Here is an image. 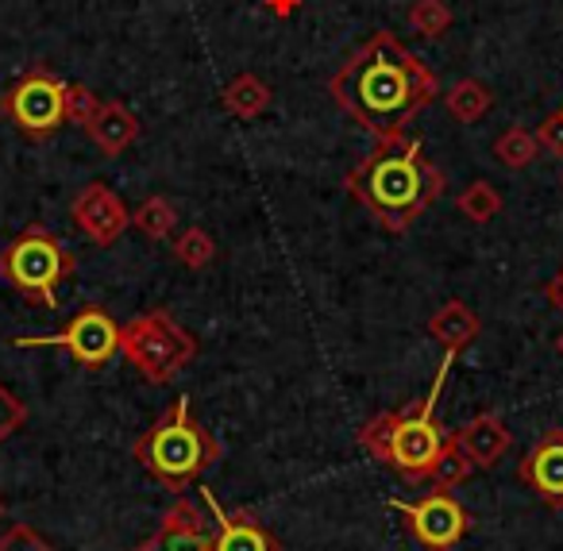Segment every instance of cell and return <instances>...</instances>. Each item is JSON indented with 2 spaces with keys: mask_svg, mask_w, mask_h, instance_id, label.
Here are the masks:
<instances>
[{
  "mask_svg": "<svg viewBox=\"0 0 563 551\" xmlns=\"http://www.w3.org/2000/svg\"><path fill=\"white\" fill-rule=\"evenodd\" d=\"M329 93L367 135H401L440 93V78L394 32H375L340 63Z\"/></svg>",
  "mask_w": 563,
  "mask_h": 551,
  "instance_id": "cell-1",
  "label": "cell"
},
{
  "mask_svg": "<svg viewBox=\"0 0 563 551\" xmlns=\"http://www.w3.org/2000/svg\"><path fill=\"white\" fill-rule=\"evenodd\" d=\"M344 189L375 217L378 228L401 235L444 197L448 178L413 135H386L375 140V151L347 170Z\"/></svg>",
  "mask_w": 563,
  "mask_h": 551,
  "instance_id": "cell-2",
  "label": "cell"
},
{
  "mask_svg": "<svg viewBox=\"0 0 563 551\" xmlns=\"http://www.w3.org/2000/svg\"><path fill=\"white\" fill-rule=\"evenodd\" d=\"M452 363H455V351H444V363H440L429 394H424L413 409L378 412L375 420H367V425L360 428V448L409 482L429 478L432 463H437V455L448 443V432L437 420V401H440V389H444Z\"/></svg>",
  "mask_w": 563,
  "mask_h": 551,
  "instance_id": "cell-3",
  "label": "cell"
},
{
  "mask_svg": "<svg viewBox=\"0 0 563 551\" xmlns=\"http://www.w3.org/2000/svg\"><path fill=\"white\" fill-rule=\"evenodd\" d=\"M135 463L174 494H186L209 466L224 459L220 440L194 417V401L178 397L132 448Z\"/></svg>",
  "mask_w": 563,
  "mask_h": 551,
  "instance_id": "cell-4",
  "label": "cell"
},
{
  "mask_svg": "<svg viewBox=\"0 0 563 551\" xmlns=\"http://www.w3.org/2000/svg\"><path fill=\"white\" fill-rule=\"evenodd\" d=\"M78 258L66 251L51 228H24L9 247L0 251V278L43 309H58V286L74 274Z\"/></svg>",
  "mask_w": 563,
  "mask_h": 551,
  "instance_id": "cell-5",
  "label": "cell"
},
{
  "mask_svg": "<svg viewBox=\"0 0 563 551\" xmlns=\"http://www.w3.org/2000/svg\"><path fill=\"white\" fill-rule=\"evenodd\" d=\"M120 355L151 386H170L197 359V335L186 332L166 309H151L120 328Z\"/></svg>",
  "mask_w": 563,
  "mask_h": 551,
  "instance_id": "cell-6",
  "label": "cell"
},
{
  "mask_svg": "<svg viewBox=\"0 0 563 551\" xmlns=\"http://www.w3.org/2000/svg\"><path fill=\"white\" fill-rule=\"evenodd\" d=\"M0 112L27 135V140H51L66 124V81L51 66H32L20 74L4 97Z\"/></svg>",
  "mask_w": 563,
  "mask_h": 551,
  "instance_id": "cell-7",
  "label": "cell"
},
{
  "mask_svg": "<svg viewBox=\"0 0 563 551\" xmlns=\"http://www.w3.org/2000/svg\"><path fill=\"white\" fill-rule=\"evenodd\" d=\"M16 348H63L78 359L81 366H104L112 355H120V324L109 317V309L89 305L70 324L55 335H27V340H12Z\"/></svg>",
  "mask_w": 563,
  "mask_h": 551,
  "instance_id": "cell-8",
  "label": "cell"
},
{
  "mask_svg": "<svg viewBox=\"0 0 563 551\" xmlns=\"http://www.w3.org/2000/svg\"><path fill=\"white\" fill-rule=\"evenodd\" d=\"M390 509H398L401 517H406L409 532L429 551H452L471 528V513L463 509L448 489H432L421 502H398V497H394Z\"/></svg>",
  "mask_w": 563,
  "mask_h": 551,
  "instance_id": "cell-9",
  "label": "cell"
},
{
  "mask_svg": "<svg viewBox=\"0 0 563 551\" xmlns=\"http://www.w3.org/2000/svg\"><path fill=\"white\" fill-rule=\"evenodd\" d=\"M70 217H74V224L81 228V235L93 240L97 247H112V243L128 232V224H132L128 205L120 201L117 189L104 186V181H89V186L74 197Z\"/></svg>",
  "mask_w": 563,
  "mask_h": 551,
  "instance_id": "cell-10",
  "label": "cell"
},
{
  "mask_svg": "<svg viewBox=\"0 0 563 551\" xmlns=\"http://www.w3.org/2000/svg\"><path fill=\"white\" fill-rule=\"evenodd\" d=\"M517 478L548 505L563 509V428H548L517 466Z\"/></svg>",
  "mask_w": 563,
  "mask_h": 551,
  "instance_id": "cell-11",
  "label": "cell"
},
{
  "mask_svg": "<svg viewBox=\"0 0 563 551\" xmlns=\"http://www.w3.org/2000/svg\"><path fill=\"white\" fill-rule=\"evenodd\" d=\"M135 551H212V532L205 528L201 509L189 497H178L166 509L158 532L151 540H143Z\"/></svg>",
  "mask_w": 563,
  "mask_h": 551,
  "instance_id": "cell-12",
  "label": "cell"
},
{
  "mask_svg": "<svg viewBox=\"0 0 563 551\" xmlns=\"http://www.w3.org/2000/svg\"><path fill=\"white\" fill-rule=\"evenodd\" d=\"M448 436H452L455 448L471 459L475 471L498 466V459H506V451L514 448V436H509L506 420H501L498 412H478V417H471L467 425L455 428V432H448Z\"/></svg>",
  "mask_w": 563,
  "mask_h": 551,
  "instance_id": "cell-13",
  "label": "cell"
},
{
  "mask_svg": "<svg viewBox=\"0 0 563 551\" xmlns=\"http://www.w3.org/2000/svg\"><path fill=\"white\" fill-rule=\"evenodd\" d=\"M201 497L212 509V517H217V528H212V551H282V543L274 540L247 509H235V513L220 509L212 489H201Z\"/></svg>",
  "mask_w": 563,
  "mask_h": 551,
  "instance_id": "cell-14",
  "label": "cell"
},
{
  "mask_svg": "<svg viewBox=\"0 0 563 551\" xmlns=\"http://www.w3.org/2000/svg\"><path fill=\"white\" fill-rule=\"evenodd\" d=\"M140 117L132 109H124L120 101H104L101 112L93 117V124L86 128V135L93 140V147L101 151L104 158H117L140 140Z\"/></svg>",
  "mask_w": 563,
  "mask_h": 551,
  "instance_id": "cell-15",
  "label": "cell"
},
{
  "mask_svg": "<svg viewBox=\"0 0 563 551\" xmlns=\"http://www.w3.org/2000/svg\"><path fill=\"white\" fill-rule=\"evenodd\" d=\"M478 332H483V320H478V312L471 309L467 301H460V297L444 301L429 317V335L444 351H455V355H460L463 348H471V343L478 340Z\"/></svg>",
  "mask_w": 563,
  "mask_h": 551,
  "instance_id": "cell-16",
  "label": "cell"
},
{
  "mask_svg": "<svg viewBox=\"0 0 563 551\" xmlns=\"http://www.w3.org/2000/svg\"><path fill=\"white\" fill-rule=\"evenodd\" d=\"M271 86H266L258 74H240V78H232L224 86V93H220V104H224L232 117L240 120H255L263 117L266 109H271Z\"/></svg>",
  "mask_w": 563,
  "mask_h": 551,
  "instance_id": "cell-17",
  "label": "cell"
},
{
  "mask_svg": "<svg viewBox=\"0 0 563 551\" xmlns=\"http://www.w3.org/2000/svg\"><path fill=\"white\" fill-rule=\"evenodd\" d=\"M444 104H448V112H452V120H460V124H475V120H483L486 112H490L494 93L478 78H460L444 93Z\"/></svg>",
  "mask_w": 563,
  "mask_h": 551,
  "instance_id": "cell-18",
  "label": "cell"
},
{
  "mask_svg": "<svg viewBox=\"0 0 563 551\" xmlns=\"http://www.w3.org/2000/svg\"><path fill=\"white\" fill-rule=\"evenodd\" d=\"M132 228H140L147 240H170L174 228H178V209H174L170 197L155 194L132 212Z\"/></svg>",
  "mask_w": 563,
  "mask_h": 551,
  "instance_id": "cell-19",
  "label": "cell"
},
{
  "mask_svg": "<svg viewBox=\"0 0 563 551\" xmlns=\"http://www.w3.org/2000/svg\"><path fill=\"white\" fill-rule=\"evenodd\" d=\"M455 209H460V217H467L471 224H490V220L506 209V201H501V194L490 186V181L478 178L455 197Z\"/></svg>",
  "mask_w": 563,
  "mask_h": 551,
  "instance_id": "cell-20",
  "label": "cell"
},
{
  "mask_svg": "<svg viewBox=\"0 0 563 551\" xmlns=\"http://www.w3.org/2000/svg\"><path fill=\"white\" fill-rule=\"evenodd\" d=\"M494 158L509 170H525L529 163L540 158L537 132H525V128H506V132L494 140Z\"/></svg>",
  "mask_w": 563,
  "mask_h": 551,
  "instance_id": "cell-21",
  "label": "cell"
},
{
  "mask_svg": "<svg viewBox=\"0 0 563 551\" xmlns=\"http://www.w3.org/2000/svg\"><path fill=\"white\" fill-rule=\"evenodd\" d=\"M471 459L463 455L460 448H455V440L448 436V443H444V451L437 455V463H432V471H429V478L424 482H432V489H455L460 482H467L471 478Z\"/></svg>",
  "mask_w": 563,
  "mask_h": 551,
  "instance_id": "cell-22",
  "label": "cell"
},
{
  "mask_svg": "<svg viewBox=\"0 0 563 551\" xmlns=\"http://www.w3.org/2000/svg\"><path fill=\"white\" fill-rule=\"evenodd\" d=\"M174 258L189 271H201L217 258V240H212L205 228H186V232L174 240Z\"/></svg>",
  "mask_w": 563,
  "mask_h": 551,
  "instance_id": "cell-23",
  "label": "cell"
},
{
  "mask_svg": "<svg viewBox=\"0 0 563 551\" xmlns=\"http://www.w3.org/2000/svg\"><path fill=\"white\" fill-rule=\"evenodd\" d=\"M409 27L424 40H440L452 27V9L444 0H413L409 4Z\"/></svg>",
  "mask_w": 563,
  "mask_h": 551,
  "instance_id": "cell-24",
  "label": "cell"
},
{
  "mask_svg": "<svg viewBox=\"0 0 563 551\" xmlns=\"http://www.w3.org/2000/svg\"><path fill=\"white\" fill-rule=\"evenodd\" d=\"M97 112H101V101H97L93 89L78 86V81H66V120H70V124H78L81 132H86V128L93 124Z\"/></svg>",
  "mask_w": 563,
  "mask_h": 551,
  "instance_id": "cell-25",
  "label": "cell"
},
{
  "mask_svg": "<svg viewBox=\"0 0 563 551\" xmlns=\"http://www.w3.org/2000/svg\"><path fill=\"white\" fill-rule=\"evenodd\" d=\"M24 420H27V405L20 401V397L12 394L4 382H0V443L9 440L12 432H20V428H24Z\"/></svg>",
  "mask_w": 563,
  "mask_h": 551,
  "instance_id": "cell-26",
  "label": "cell"
},
{
  "mask_svg": "<svg viewBox=\"0 0 563 551\" xmlns=\"http://www.w3.org/2000/svg\"><path fill=\"white\" fill-rule=\"evenodd\" d=\"M0 551H55L47 540H43L35 528L27 525H12L9 532L0 536Z\"/></svg>",
  "mask_w": 563,
  "mask_h": 551,
  "instance_id": "cell-27",
  "label": "cell"
},
{
  "mask_svg": "<svg viewBox=\"0 0 563 551\" xmlns=\"http://www.w3.org/2000/svg\"><path fill=\"white\" fill-rule=\"evenodd\" d=\"M537 143L548 155H563V112H548L537 128Z\"/></svg>",
  "mask_w": 563,
  "mask_h": 551,
  "instance_id": "cell-28",
  "label": "cell"
},
{
  "mask_svg": "<svg viewBox=\"0 0 563 551\" xmlns=\"http://www.w3.org/2000/svg\"><path fill=\"white\" fill-rule=\"evenodd\" d=\"M263 4H266V12H274V16H282V20L301 9V0H263Z\"/></svg>",
  "mask_w": 563,
  "mask_h": 551,
  "instance_id": "cell-29",
  "label": "cell"
},
{
  "mask_svg": "<svg viewBox=\"0 0 563 551\" xmlns=\"http://www.w3.org/2000/svg\"><path fill=\"white\" fill-rule=\"evenodd\" d=\"M544 294H548V301H552V305H555V309H560V312H563V271H560V274H555V278H552V282H548V289H544Z\"/></svg>",
  "mask_w": 563,
  "mask_h": 551,
  "instance_id": "cell-30",
  "label": "cell"
},
{
  "mask_svg": "<svg viewBox=\"0 0 563 551\" xmlns=\"http://www.w3.org/2000/svg\"><path fill=\"white\" fill-rule=\"evenodd\" d=\"M555 351H560V355H563V335H560V340H555Z\"/></svg>",
  "mask_w": 563,
  "mask_h": 551,
  "instance_id": "cell-31",
  "label": "cell"
},
{
  "mask_svg": "<svg viewBox=\"0 0 563 551\" xmlns=\"http://www.w3.org/2000/svg\"><path fill=\"white\" fill-rule=\"evenodd\" d=\"M0 517H4V502H0Z\"/></svg>",
  "mask_w": 563,
  "mask_h": 551,
  "instance_id": "cell-32",
  "label": "cell"
},
{
  "mask_svg": "<svg viewBox=\"0 0 563 551\" xmlns=\"http://www.w3.org/2000/svg\"><path fill=\"white\" fill-rule=\"evenodd\" d=\"M560 112H563V109H560Z\"/></svg>",
  "mask_w": 563,
  "mask_h": 551,
  "instance_id": "cell-33",
  "label": "cell"
}]
</instances>
